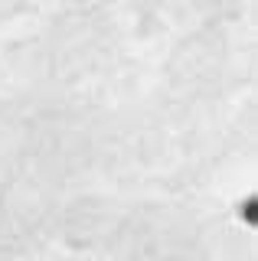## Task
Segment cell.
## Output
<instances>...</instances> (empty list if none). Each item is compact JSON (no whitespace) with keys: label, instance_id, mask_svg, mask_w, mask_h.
I'll list each match as a JSON object with an SVG mask.
<instances>
[{"label":"cell","instance_id":"obj_1","mask_svg":"<svg viewBox=\"0 0 258 261\" xmlns=\"http://www.w3.org/2000/svg\"><path fill=\"white\" fill-rule=\"evenodd\" d=\"M242 216H245L248 225H255V196H248V199H245V206H242Z\"/></svg>","mask_w":258,"mask_h":261}]
</instances>
